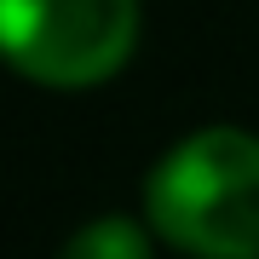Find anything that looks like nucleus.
Here are the masks:
<instances>
[{
    "instance_id": "obj_1",
    "label": "nucleus",
    "mask_w": 259,
    "mask_h": 259,
    "mask_svg": "<svg viewBox=\"0 0 259 259\" xmlns=\"http://www.w3.org/2000/svg\"><path fill=\"white\" fill-rule=\"evenodd\" d=\"M150 225L196 259H259V139L207 127L150 179Z\"/></svg>"
},
{
    "instance_id": "obj_3",
    "label": "nucleus",
    "mask_w": 259,
    "mask_h": 259,
    "mask_svg": "<svg viewBox=\"0 0 259 259\" xmlns=\"http://www.w3.org/2000/svg\"><path fill=\"white\" fill-rule=\"evenodd\" d=\"M58 259H150V242L133 219H93L69 236Z\"/></svg>"
},
{
    "instance_id": "obj_2",
    "label": "nucleus",
    "mask_w": 259,
    "mask_h": 259,
    "mask_svg": "<svg viewBox=\"0 0 259 259\" xmlns=\"http://www.w3.org/2000/svg\"><path fill=\"white\" fill-rule=\"evenodd\" d=\"M0 35L23 75L47 87H93L127 64L139 0H0Z\"/></svg>"
}]
</instances>
